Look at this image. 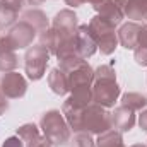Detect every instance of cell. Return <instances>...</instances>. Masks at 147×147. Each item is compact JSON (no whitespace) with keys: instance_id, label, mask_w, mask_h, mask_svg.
<instances>
[{"instance_id":"1","label":"cell","mask_w":147,"mask_h":147,"mask_svg":"<svg viewBox=\"0 0 147 147\" xmlns=\"http://www.w3.org/2000/svg\"><path fill=\"white\" fill-rule=\"evenodd\" d=\"M121 94V87L116 82V72L111 65H99L94 70V82H92V103L113 108Z\"/></svg>"},{"instance_id":"2","label":"cell","mask_w":147,"mask_h":147,"mask_svg":"<svg viewBox=\"0 0 147 147\" xmlns=\"http://www.w3.org/2000/svg\"><path fill=\"white\" fill-rule=\"evenodd\" d=\"M39 128L53 147L67 146L70 142L72 130L60 110H48L46 113H43L39 120Z\"/></svg>"},{"instance_id":"3","label":"cell","mask_w":147,"mask_h":147,"mask_svg":"<svg viewBox=\"0 0 147 147\" xmlns=\"http://www.w3.org/2000/svg\"><path fill=\"white\" fill-rule=\"evenodd\" d=\"M89 29L92 33V36L96 38V43H98V50L103 53V55H111L115 53V50L118 48L120 41H118V34L115 31V26L110 24L108 21H105L101 16H94L91 21H89Z\"/></svg>"},{"instance_id":"4","label":"cell","mask_w":147,"mask_h":147,"mask_svg":"<svg viewBox=\"0 0 147 147\" xmlns=\"http://www.w3.org/2000/svg\"><path fill=\"white\" fill-rule=\"evenodd\" d=\"M113 128L111 127V111L103 108L96 103H91L82 116V132H87L91 135H101L103 132Z\"/></svg>"},{"instance_id":"5","label":"cell","mask_w":147,"mask_h":147,"mask_svg":"<svg viewBox=\"0 0 147 147\" xmlns=\"http://www.w3.org/2000/svg\"><path fill=\"white\" fill-rule=\"evenodd\" d=\"M50 62V51L43 45H33L24 55V70L29 80H39L45 77Z\"/></svg>"},{"instance_id":"6","label":"cell","mask_w":147,"mask_h":147,"mask_svg":"<svg viewBox=\"0 0 147 147\" xmlns=\"http://www.w3.org/2000/svg\"><path fill=\"white\" fill-rule=\"evenodd\" d=\"M36 36H38L36 29L29 22L21 19L19 22H16L9 29V33L5 34V39H7V43L10 45L12 50H24L28 46H33V41L36 39Z\"/></svg>"},{"instance_id":"7","label":"cell","mask_w":147,"mask_h":147,"mask_svg":"<svg viewBox=\"0 0 147 147\" xmlns=\"http://www.w3.org/2000/svg\"><path fill=\"white\" fill-rule=\"evenodd\" d=\"M0 89L7 99H19L28 91V80L24 79L22 74L16 72V70L5 72L0 77Z\"/></svg>"},{"instance_id":"8","label":"cell","mask_w":147,"mask_h":147,"mask_svg":"<svg viewBox=\"0 0 147 147\" xmlns=\"http://www.w3.org/2000/svg\"><path fill=\"white\" fill-rule=\"evenodd\" d=\"M51 28L60 34L62 41L72 38L74 34L77 33V28H79L75 12H74L72 9H63V10L57 12V16H55L53 21H51ZM60 45H62V43H60Z\"/></svg>"},{"instance_id":"9","label":"cell","mask_w":147,"mask_h":147,"mask_svg":"<svg viewBox=\"0 0 147 147\" xmlns=\"http://www.w3.org/2000/svg\"><path fill=\"white\" fill-rule=\"evenodd\" d=\"M75 43H77V51L80 55V58H89L92 57L96 51H98V43H96V38L92 36L91 29L87 24H82L77 28V33H75Z\"/></svg>"},{"instance_id":"10","label":"cell","mask_w":147,"mask_h":147,"mask_svg":"<svg viewBox=\"0 0 147 147\" xmlns=\"http://www.w3.org/2000/svg\"><path fill=\"white\" fill-rule=\"evenodd\" d=\"M135 121H137L135 111L128 110V108H125L121 105L111 111V127L115 130L121 132V134L123 132H130L135 127Z\"/></svg>"},{"instance_id":"11","label":"cell","mask_w":147,"mask_h":147,"mask_svg":"<svg viewBox=\"0 0 147 147\" xmlns=\"http://www.w3.org/2000/svg\"><path fill=\"white\" fill-rule=\"evenodd\" d=\"M69 75V87L74 89L77 86H92L94 82V69L84 60L80 62L77 67H74L70 72H67Z\"/></svg>"},{"instance_id":"12","label":"cell","mask_w":147,"mask_h":147,"mask_svg":"<svg viewBox=\"0 0 147 147\" xmlns=\"http://www.w3.org/2000/svg\"><path fill=\"white\" fill-rule=\"evenodd\" d=\"M140 31H142V26H140L139 22L130 21V22L123 24V26L116 31L120 45H121L123 48H127V50H135V48L139 46V36H140Z\"/></svg>"},{"instance_id":"13","label":"cell","mask_w":147,"mask_h":147,"mask_svg":"<svg viewBox=\"0 0 147 147\" xmlns=\"http://www.w3.org/2000/svg\"><path fill=\"white\" fill-rule=\"evenodd\" d=\"M94 10L98 12V16H101L105 21H108L110 24H113L115 28L118 24H121V21L125 19L123 10L113 2V0H103L101 3L94 5Z\"/></svg>"},{"instance_id":"14","label":"cell","mask_w":147,"mask_h":147,"mask_svg":"<svg viewBox=\"0 0 147 147\" xmlns=\"http://www.w3.org/2000/svg\"><path fill=\"white\" fill-rule=\"evenodd\" d=\"M48 86H50V89L57 96H65L67 92H70L69 75H67V72H63L60 67H55V69L50 70V74H48Z\"/></svg>"},{"instance_id":"15","label":"cell","mask_w":147,"mask_h":147,"mask_svg":"<svg viewBox=\"0 0 147 147\" xmlns=\"http://www.w3.org/2000/svg\"><path fill=\"white\" fill-rule=\"evenodd\" d=\"M19 65V58L16 55V50L10 48L5 36H0V72H12Z\"/></svg>"},{"instance_id":"16","label":"cell","mask_w":147,"mask_h":147,"mask_svg":"<svg viewBox=\"0 0 147 147\" xmlns=\"http://www.w3.org/2000/svg\"><path fill=\"white\" fill-rule=\"evenodd\" d=\"M67 101L75 108L86 110L92 103V86H77L70 89V96L67 98Z\"/></svg>"},{"instance_id":"17","label":"cell","mask_w":147,"mask_h":147,"mask_svg":"<svg viewBox=\"0 0 147 147\" xmlns=\"http://www.w3.org/2000/svg\"><path fill=\"white\" fill-rule=\"evenodd\" d=\"M22 21L29 22V24L36 29L38 34L45 33V31L50 28V21H48L46 14H45L43 10H39V9H34V7H31L29 10L22 12Z\"/></svg>"},{"instance_id":"18","label":"cell","mask_w":147,"mask_h":147,"mask_svg":"<svg viewBox=\"0 0 147 147\" xmlns=\"http://www.w3.org/2000/svg\"><path fill=\"white\" fill-rule=\"evenodd\" d=\"M62 113H63V116H65V120H67V123H69V127H70V130H72L74 134L82 132V116H84V110L75 108V106L70 105L69 101H65L63 106H62Z\"/></svg>"},{"instance_id":"19","label":"cell","mask_w":147,"mask_h":147,"mask_svg":"<svg viewBox=\"0 0 147 147\" xmlns=\"http://www.w3.org/2000/svg\"><path fill=\"white\" fill-rule=\"evenodd\" d=\"M123 16L134 22L146 21L147 24V0H128L127 7L123 9Z\"/></svg>"},{"instance_id":"20","label":"cell","mask_w":147,"mask_h":147,"mask_svg":"<svg viewBox=\"0 0 147 147\" xmlns=\"http://www.w3.org/2000/svg\"><path fill=\"white\" fill-rule=\"evenodd\" d=\"M19 10L14 9L7 0H0V29L12 28L17 22Z\"/></svg>"},{"instance_id":"21","label":"cell","mask_w":147,"mask_h":147,"mask_svg":"<svg viewBox=\"0 0 147 147\" xmlns=\"http://www.w3.org/2000/svg\"><path fill=\"white\" fill-rule=\"evenodd\" d=\"M120 105L132 111H142L147 108V98L140 92H125L120 99Z\"/></svg>"},{"instance_id":"22","label":"cell","mask_w":147,"mask_h":147,"mask_svg":"<svg viewBox=\"0 0 147 147\" xmlns=\"http://www.w3.org/2000/svg\"><path fill=\"white\" fill-rule=\"evenodd\" d=\"M96 147H125L121 132H118L115 128H110V130L103 132L96 139Z\"/></svg>"},{"instance_id":"23","label":"cell","mask_w":147,"mask_h":147,"mask_svg":"<svg viewBox=\"0 0 147 147\" xmlns=\"http://www.w3.org/2000/svg\"><path fill=\"white\" fill-rule=\"evenodd\" d=\"M60 43H62V38L53 28H48L45 33L39 34V45H43L50 51V55H57V50H58Z\"/></svg>"},{"instance_id":"24","label":"cell","mask_w":147,"mask_h":147,"mask_svg":"<svg viewBox=\"0 0 147 147\" xmlns=\"http://www.w3.org/2000/svg\"><path fill=\"white\" fill-rule=\"evenodd\" d=\"M16 135L22 139L24 146H28V144H31L33 140H36L38 137L41 135V128L38 125H34V123H24V125H21L17 128V134Z\"/></svg>"},{"instance_id":"25","label":"cell","mask_w":147,"mask_h":147,"mask_svg":"<svg viewBox=\"0 0 147 147\" xmlns=\"http://www.w3.org/2000/svg\"><path fill=\"white\" fill-rule=\"evenodd\" d=\"M70 147H96V140L87 132H77L70 137Z\"/></svg>"},{"instance_id":"26","label":"cell","mask_w":147,"mask_h":147,"mask_svg":"<svg viewBox=\"0 0 147 147\" xmlns=\"http://www.w3.org/2000/svg\"><path fill=\"white\" fill-rule=\"evenodd\" d=\"M134 58H135V62H137L140 67H147V48L137 46V48L134 50Z\"/></svg>"},{"instance_id":"27","label":"cell","mask_w":147,"mask_h":147,"mask_svg":"<svg viewBox=\"0 0 147 147\" xmlns=\"http://www.w3.org/2000/svg\"><path fill=\"white\" fill-rule=\"evenodd\" d=\"M2 147H26V146H24V142H22V139H21V137L12 135V137L5 139V142L2 144Z\"/></svg>"},{"instance_id":"28","label":"cell","mask_w":147,"mask_h":147,"mask_svg":"<svg viewBox=\"0 0 147 147\" xmlns=\"http://www.w3.org/2000/svg\"><path fill=\"white\" fill-rule=\"evenodd\" d=\"M26 147H53V146H51V142H50V140H48V139L41 134L36 140H33L31 144H28Z\"/></svg>"},{"instance_id":"29","label":"cell","mask_w":147,"mask_h":147,"mask_svg":"<svg viewBox=\"0 0 147 147\" xmlns=\"http://www.w3.org/2000/svg\"><path fill=\"white\" fill-rule=\"evenodd\" d=\"M139 46L147 48V24L142 26V31H140V36H139Z\"/></svg>"},{"instance_id":"30","label":"cell","mask_w":147,"mask_h":147,"mask_svg":"<svg viewBox=\"0 0 147 147\" xmlns=\"http://www.w3.org/2000/svg\"><path fill=\"white\" fill-rule=\"evenodd\" d=\"M139 127H140L144 132H147V108L142 110V113L139 115Z\"/></svg>"},{"instance_id":"31","label":"cell","mask_w":147,"mask_h":147,"mask_svg":"<svg viewBox=\"0 0 147 147\" xmlns=\"http://www.w3.org/2000/svg\"><path fill=\"white\" fill-rule=\"evenodd\" d=\"M7 108H9V101H7L5 94L2 92V89H0V115H3L7 111Z\"/></svg>"},{"instance_id":"32","label":"cell","mask_w":147,"mask_h":147,"mask_svg":"<svg viewBox=\"0 0 147 147\" xmlns=\"http://www.w3.org/2000/svg\"><path fill=\"white\" fill-rule=\"evenodd\" d=\"M7 2H9L14 9H17L19 12L22 10V7H24V3H26V0H7Z\"/></svg>"},{"instance_id":"33","label":"cell","mask_w":147,"mask_h":147,"mask_svg":"<svg viewBox=\"0 0 147 147\" xmlns=\"http://www.w3.org/2000/svg\"><path fill=\"white\" fill-rule=\"evenodd\" d=\"M65 3H67L69 7L75 9V7H80L82 3H86V0H65Z\"/></svg>"},{"instance_id":"34","label":"cell","mask_w":147,"mask_h":147,"mask_svg":"<svg viewBox=\"0 0 147 147\" xmlns=\"http://www.w3.org/2000/svg\"><path fill=\"white\" fill-rule=\"evenodd\" d=\"M113 2H115V3L121 9V10H123V9L127 7V3H128V0H113Z\"/></svg>"},{"instance_id":"35","label":"cell","mask_w":147,"mask_h":147,"mask_svg":"<svg viewBox=\"0 0 147 147\" xmlns=\"http://www.w3.org/2000/svg\"><path fill=\"white\" fill-rule=\"evenodd\" d=\"M45 0H26V3L28 5H31V7H36V5H41Z\"/></svg>"},{"instance_id":"36","label":"cell","mask_w":147,"mask_h":147,"mask_svg":"<svg viewBox=\"0 0 147 147\" xmlns=\"http://www.w3.org/2000/svg\"><path fill=\"white\" fill-rule=\"evenodd\" d=\"M86 2H89V3H91V5L94 7V5H98V3H101L103 0H86Z\"/></svg>"},{"instance_id":"37","label":"cell","mask_w":147,"mask_h":147,"mask_svg":"<svg viewBox=\"0 0 147 147\" xmlns=\"http://www.w3.org/2000/svg\"><path fill=\"white\" fill-rule=\"evenodd\" d=\"M130 147H147L146 144H134V146H130Z\"/></svg>"}]
</instances>
